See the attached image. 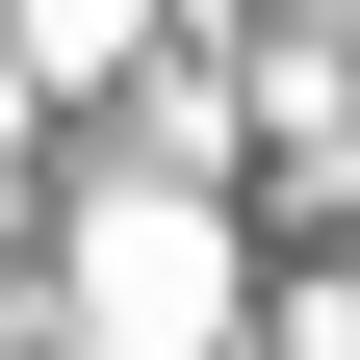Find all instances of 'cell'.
<instances>
[{"label":"cell","mask_w":360,"mask_h":360,"mask_svg":"<svg viewBox=\"0 0 360 360\" xmlns=\"http://www.w3.org/2000/svg\"><path fill=\"white\" fill-rule=\"evenodd\" d=\"M206 283H232V257H206V206H155V180H129L103 232H77V360H206Z\"/></svg>","instance_id":"obj_1"}]
</instances>
